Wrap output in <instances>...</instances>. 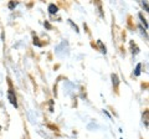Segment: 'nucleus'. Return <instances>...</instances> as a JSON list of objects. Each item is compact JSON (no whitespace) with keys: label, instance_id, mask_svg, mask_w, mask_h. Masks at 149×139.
I'll list each match as a JSON object with an SVG mask.
<instances>
[{"label":"nucleus","instance_id":"obj_1","mask_svg":"<svg viewBox=\"0 0 149 139\" xmlns=\"http://www.w3.org/2000/svg\"><path fill=\"white\" fill-rule=\"evenodd\" d=\"M8 98H9V101L11 102V104L16 107V106H17V103H16V97H15V95H14L13 90H9V92H8Z\"/></svg>","mask_w":149,"mask_h":139},{"label":"nucleus","instance_id":"obj_2","mask_svg":"<svg viewBox=\"0 0 149 139\" xmlns=\"http://www.w3.org/2000/svg\"><path fill=\"white\" fill-rule=\"evenodd\" d=\"M112 81H113V86H114V87H117V86H118L119 80H118V76L116 75V73H113V75H112Z\"/></svg>","mask_w":149,"mask_h":139},{"label":"nucleus","instance_id":"obj_3","mask_svg":"<svg viewBox=\"0 0 149 139\" xmlns=\"http://www.w3.org/2000/svg\"><path fill=\"white\" fill-rule=\"evenodd\" d=\"M57 10H58L57 6L54 5V4H51V5L49 6V11H50V14H56V13H57Z\"/></svg>","mask_w":149,"mask_h":139},{"label":"nucleus","instance_id":"obj_4","mask_svg":"<svg viewBox=\"0 0 149 139\" xmlns=\"http://www.w3.org/2000/svg\"><path fill=\"white\" fill-rule=\"evenodd\" d=\"M139 19H141V21H142V24L144 25V27H146V29H148L147 20H146V19H144V17H143V15H142V14H139Z\"/></svg>","mask_w":149,"mask_h":139},{"label":"nucleus","instance_id":"obj_5","mask_svg":"<svg viewBox=\"0 0 149 139\" xmlns=\"http://www.w3.org/2000/svg\"><path fill=\"white\" fill-rule=\"evenodd\" d=\"M141 66H142L141 63H138V65H137V67H136V72H134V75H136V76H138L139 73H141Z\"/></svg>","mask_w":149,"mask_h":139},{"label":"nucleus","instance_id":"obj_6","mask_svg":"<svg viewBox=\"0 0 149 139\" xmlns=\"http://www.w3.org/2000/svg\"><path fill=\"white\" fill-rule=\"evenodd\" d=\"M144 122H146V126L148 127V112H146V118H143Z\"/></svg>","mask_w":149,"mask_h":139},{"label":"nucleus","instance_id":"obj_7","mask_svg":"<svg viewBox=\"0 0 149 139\" xmlns=\"http://www.w3.org/2000/svg\"><path fill=\"white\" fill-rule=\"evenodd\" d=\"M143 8L146 9V11H148V3L146 1V3H143Z\"/></svg>","mask_w":149,"mask_h":139}]
</instances>
